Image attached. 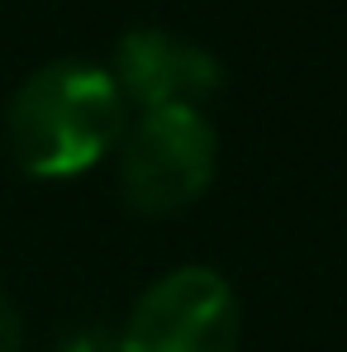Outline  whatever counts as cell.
Listing matches in <instances>:
<instances>
[{
	"label": "cell",
	"mask_w": 347,
	"mask_h": 352,
	"mask_svg": "<svg viewBox=\"0 0 347 352\" xmlns=\"http://www.w3.org/2000/svg\"><path fill=\"white\" fill-rule=\"evenodd\" d=\"M115 157L124 205L143 219H172L214 186L219 133L205 110H153L124 129Z\"/></svg>",
	"instance_id": "cell-2"
},
{
	"label": "cell",
	"mask_w": 347,
	"mask_h": 352,
	"mask_svg": "<svg viewBox=\"0 0 347 352\" xmlns=\"http://www.w3.org/2000/svg\"><path fill=\"white\" fill-rule=\"evenodd\" d=\"M0 352H24V314L0 291Z\"/></svg>",
	"instance_id": "cell-6"
},
{
	"label": "cell",
	"mask_w": 347,
	"mask_h": 352,
	"mask_svg": "<svg viewBox=\"0 0 347 352\" xmlns=\"http://www.w3.org/2000/svg\"><path fill=\"white\" fill-rule=\"evenodd\" d=\"M115 76L128 110H205L224 91L219 58L172 29H128L115 43V62L105 67Z\"/></svg>",
	"instance_id": "cell-4"
},
{
	"label": "cell",
	"mask_w": 347,
	"mask_h": 352,
	"mask_svg": "<svg viewBox=\"0 0 347 352\" xmlns=\"http://www.w3.org/2000/svg\"><path fill=\"white\" fill-rule=\"evenodd\" d=\"M128 129L115 76L96 62L58 58L29 72L5 105V148L38 181H67L100 167Z\"/></svg>",
	"instance_id": "cell-1"
},
{
	"label": "cell",
	"mask_w": 347,
	"mask_h": 352,
	"mask_svg": "<svg viewBox=\"0 0 347 352\" xmlns=\"http://www.w3.org/2000/svg\"><path fill=\"white\" fill-rule=\"evenodd\" d=\"M53 352H124L115 329H100V324H86V329H71Z\"/></svg>",
	"instance_id": "cell-5"
},
{
	"label": "cell",
	"mask_w": 347,
	"mask_h": 352,
	"mask_svg": "<svg viewBox=\"0 0 347 352\" xmlns=\"http://www.w3.org/2000/svg\"><path fill=\"white\" fill-rule=\"evenodd\" d=\"M243 309L214 267H176L133 300L124 352H238Z\"/></svg>",
	"instance_id": "cell-3"
}]
</instances>
